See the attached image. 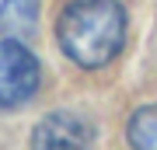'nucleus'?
I'll list each match as a JSON object with an SVG mask.
<instances>
[{
	"label": "nucleus",
	"instance_id": "f257e3e1",
	"mask_svg": "<svg viewBox=\"0 0 157 150\" xmlns=\"http://www.w3.org/2000/svg\"><path fill=\"white\" fill-rule=\"evenodd\" d=\"M56 42L70 63L98 70L122 52L126 11L119 0H70L56 17Z\"/></svg>",
	"mask_w": 157,
	"mask_h": 150
},
{
	"label": "nucleus",
	"instance_id": "f03ea898",
	"mask_svg": "<svg viewBox=\"0 0 157 150\" xmlns=\"http://www.w3.org/2000/svg\"><path fill=\"white\" fill-rule=\"evenodd\" d=\"M42 67L21 39L0 35V108H17L35 98Z\"/></svg>",
	"mask_w": 157,
	"mask_h": 150
},
{
	"label": "nucleus",
	"instance_id": "7ed1b4c3",
	"mask_svg": "<svg viewBox=\"0 0 157 150\" xmlns=\"http://www.w3.org/2000/svg\"><path fill=\"white\" fill-rule=\"evenodd\" d=\"M94 126L77 112H49L32 129V150H91Z\"/></svg>",
	"mask_w": 157,
	"mask_h": 150
},
{
	"label": "nucleus",
	"instance_id": "20e7f679",
	"mask_svg": "<svg viewBox=\"0 0 157 150\" xmlns=\"http://www.w3.org/2000/svg\"><path fill=\"white\" fill-rule=\"evenodd\" d=\"M39 21V0H0V35L28 39Z\"/></svg>",
	"mask_w": 157,
	"mask_h": 150
},
{
	"label": "nucleus",
	"instance_id": "39448f33",
	"mask_svg": "<svg viewBox=\"0 0 157 150\" xmlns=\"http://www.w3.org/2000/svg\"><path fill=\"white\" fill-rule=\"evenodd\" d=\"M126 140H129L133 150H157V105L136 108L133 115H129Z\"/></svg>",
	"mask_w": 157,
	"mask_h": 150
}]
</instances>
